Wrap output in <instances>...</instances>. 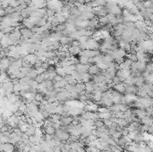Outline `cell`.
<instances>
[{
	"label": "cell",
	"instance_id": "cell-1",
	"mask_svg": "<svg viewBox=\"0 0 153 152\" xmlns=\"http://www.w3.org/2000/svg\"><path fill=\"white\" fill-rule=\"evenodd\" d=\"M56 135L62 140L63 142H66L69 140V138L71 137V134L69 133L66 130H65L63 127L59 128V129H56Z\"/></svg>",
	"mask_w": 153,
	"mask_h": 152
},
{
	"label": "cell",
	"instance_id": "cell-2",
	"mask_svg": "<svg viewBox=\"0 0 153 152\" xmlns=\"http://www.w3.org/2000/svg\"><path fill=\"white\" fill-rule=\"evenodd\" d=\"M38 60H39L38 56L35 55V54H27V55L23 56V62L29 63L31 66H34Z\"/></svg>",
	"mask_w": 153,
	"mask_h": 152
},
{
	"label": "cell",
	"instance_id": "cell-3",
	"mask_svg": "<svg viewBox=\"0 0 153 152\" xmlns=\"http://www.w3.org/2000/svg\"><path fill=\"white\" fill-rule=\"evenodd\" d=\"M15 149H16V147H15L14 144L11 142L7 143H1V151L4 152H14Z\"/></svg>",
	"mask_w": 153,
	"mask_h": 152
},
{
	"label": "cell",
	"instance_id": "cell-4",
	"mask_svg": "<svg viewBox=\"0 0 153 152\" xmlns=\"http://www.w3.org/2000/svg\"><path fill=\"white\" fill-rule=\"evenodd\" d=\"M89 66H91V64H81V63H79V64H75L76 71H77L78 73H88Z\"/></svg>",
	"mask_w": 153,
	"mask_h": 152
},
{
	"label": "cell",
	"instance_id": "cell-5",
	"mask_svg": "<svg viewBox=\"0 0 153 152\" xmlns=\"http://www.w3.org/2000/svg\"><path fill=\"white\" fill-rule=\"evenodd\" d=\"M100 69L99 67L97 66V64H91V66H89V71L88 73H89L91 75H96V74H99V73H100Z\"/></svg>",
	"mask_w": 153,
	"mask_h": 152
},
{
	"label": "cell",
	"instance_id": "cell-6",
	"mask_svg": "<svg viewBox=\"0 0 153 152\" xmlns=\"http://www.w3.org/2000/svg\"><path fill=\"white\" fill-rule=\"evenodd\" d=\"M41 128L43 129V131H44L45 133L49 134V135H52V136H54L55 134H56V128H54L53 126H47V125H42V127H41Z\"/></svg>",
	"mask_w": 153,
	"mask_h": 152
},
{
	"label": "cell",
	"instance_id": "cell-7",
	"mask_svg": "<svg viewBox=\"0 0 153 152\" xmlns=\"http://www.w3.org/2000/svg\"><path fill=\"white\" fill-rule=\"evenodd\" d=\"M22 24L23 25V27L28 28V29H30V30H31L33 27H35V24L32 23V21L30 20V18H23V21H22Z\"/></svg>",
	"mask_w": 153,
	"mask_h": 152
},
{
	"label": "cell",
	"instance_id": "cell-8",
	"mask_svg": "<svg viewBox=\"0 0 153 152\" xmlns=\"http://www.w3.org/2000/svg\"><path fill=\"white\" fill-rule=\"evenodd\" d=\"M125 89H126V86H125V84H124V82H121V83L113 86V90L117 91V92H119V93H124Z\"/></svg>",
	"mask_w": 153,
	"mask_h": 152
},
{
	"label": "cell",
	"instance_id": "cell-9",
	"mask_svg": "<svg viewBox=\"0 0 153 152\" xmlns=\"http://www.w3.org/2000/svg\"><path fill=\"white\" fill-rule=\"evenodd\" d=\"M85 85H86V93L91 94V93L94 92V90H95V83H94L93 81L86 82Z\"/></svg>",
	"mask_w": 153,
	"mask_h": 152
},
{
	"label": "cell",
	"instance_id": "cell-10",
	"mask_svg": "<svg viewBox=\"0 0 153 152\" xmlns=\"http://www.w3.org/2000/svg\"><path fill=\"white\" fill-rule=\"evenodd\" d=\"M81 51H82V48L80 47H75V46H70L69 47V53L72 56L80 55Z\"/></svg>",
	"mask_w": 153,
	"mask_h": 152
},
{
	"label": "cell",
	"instance_id": "cell-11",
	"mask_svg": "<svg viewBox=\"0 0 153 152\" xmlns=\"http://www.w3.org/2000/svg\"><path fill=\"white\" fill-rule=\"evenodd\" d=\"M65 80L67 82V84H70V85H76L78 83V82L73 77V75H66L65 77Z\"/></svg>",
	"mask_w": 153,
	"mask_h": 152
},
{
	"label": "cell",
	"instance_id": "cell-12",
	"mask_svg": "<svg viewBox=\"0 0 153 152\" xmlns=\"http://www.w3.org/2000/svg\"><path fill=\"white\" fill-rule=\"evenodd\" d=\"M92 75H91L89 73H82V82H89L91 81H92Z\"/></svg>",
	"mask_w": 153,
	"mask_h": 152
},
{
	"label": "cell",
	"instance_id": "cell-13",
	"mask_svg": "<svg viewBox=\"0 0 153 152\" xmlns=\"http://www.w3.org/2000/svg\"><path fill=\"white\" fill-rule=\"evenodd\" d=\"M79 63L82 64H89V57L84 56H80L79 57Z\"/></svg>",
	"mask_w": 153,
	"mask_h": 152
},
{
	"label": "cell",
	"instance_id": "cell-14",
	"mask_svg": "<svg viewBox=\"0 0 153 152\" xmlns=\"http://www.w3.org/2000/svg\"><path fill=\"white\" fill-rule=\"evenodd\" d=\"M56 73H57L58 75H61V76H63V77H65L66 76V73H65V72L64 70V67H62V66H57L56 68Z\"/></svg>",
	"mask_w": 153,
	"mask_h": 152
},
{
	"label": "cell",
	"instance_id": "cell-15",
	"mask_svg": "<svg viewBox=\"0 0 153 152\" xmlns=\"http://www.w3.org/2000/svg\"><path fill=\"white\" fill-rule=\"evenodd\" d=\"M73 77L74 78V79L76 80L78 82H82V73H78L77 71H75L74 73H73Z\"/></svg>",
	"mask_w": 153,
	"mask_h": 152
},
{
	"label": "cell",
	"instance_id": "cell-16",
	"mask_svg": "<svg viewBox=\"0 0 153 152\" xmlns=\"http://www.w3.org/2000/svg\"><path fill=\"white\" fill-rule=\"evenodd\" d=\"M44 80H46V75H45V73H42V74H38L36 79H35V81L37 82H39V83H41Z\"/></svg>",
	"mask_w": 153,
	"mask_h": 152
},
{
	"label": "cell",
	"instance_id": "cell-17",
	"mask_svg": "<svg viewBox=\"0 0 153 152\" xmlns=\"http://www.w3.org/2000/svg\"><path fill=\"white\" fill-rule=\"evenodd\" d=\"M56 11H55L53 9H48L47 8V14H46V16H47V18H49V17H53L56 15Z\"/></svg>",
	"mask_w": 153,
	"mask_h": 152
},
{
	"label": "cell",
	"instance_id": "cell-18",
	"mask_svg": "<svg viewBox=\"0 0 153 152\" xmlns=\"http://www.w3.org/2000/svg\"><path fill=\"white\" fill-rule=\"evenodd\" d=\"M95 126L97 127V129H99V128H101V127L105 126L104 121L101 120V119H99V120L95 121Z\"/></svg>",
	"mask_w": 153,
	"mask_h": 152
},
{
	"label": "cell",
	"instance_id": "cell-19",
	"mask_svg": "<svg viewBox=\"0 0 153 152\" xmlns=\"http://www.w3.org/2000/svg\"><path fill=\"white\" fill-rule=\"evenodd\" d=\"M65 78L63 77V76H61V75H56V77H55V79H54V82H60V81H62V80H64Z\"/></svg>",
	"mask_w": 153,
	"mask_h": 152
}]
</instances>
